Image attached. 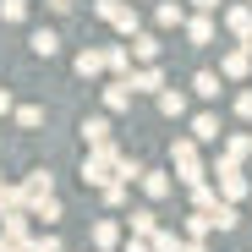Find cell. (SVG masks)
<instances>
[{"mask_svg": "<svg viewBox=\"0 0 252 252\" xmlns=\"http://www.w3.org/2000/svg\"><path fill=\"white\" fill-rule=\"evenodd\" d=\"M170 164H176V181H181V187H192V181L208 176V170H203V159H197V143H192V137H176V143H170Z\"/></svg>", "mask_w": 252, "mask_h": 252, "instance_id": "obj_1", "label": "cell"}, {"mask_svg": "<svg viewBox=\"0 0 252 252\" xmlns=\"http://www.w3.org/2000/svg\"><path fill=\"white\" fill-rule=\"evenodd\" d=\"M214 192H220L225 203H241V197L252 192V181L241 176V164H236V159H225V154H220V164H214Z\"/></svg>", "mask_w": 252, "mask_h": 252, "instance_id": "obj_2", "label": "cell"}, {"mask_svg": "<svg viewBox=\"0 0 252 252\" xmlns=\"http://www.w3.org/2000/svg\"><path fill=\"white\" fill-rule=\"evenodd\" d=\"M110 164H115V143H88V159H82V181L88 187H104L110 181Z\"/></svg>", "mask_w": 252, "mask_h": 252, "instance_id": "obj_3", "label": "cell"}, {"mask_svg": "<svg viewBox=\"0 0 252 252\" xmlns=\"http://www.w3.org/2000/svg\"><path fill=\"white\" fill-rule=\"evenodd\" d=\"M181 28H187V38L203 50V44H214L220 38V28H214V11H197V17H181Z\"/></svg>", "mask_w": 252, "mask_h": 252, "instance_id": "obj_4", "label": "cell"}, {"mask_svg": "<svg viewBox=\"0 0 252 252\" xmlns=\"http://www.w3.org/2000/svg\"><path fill=\"white\" fill-rule=\"evenodd\" d=\"M88 241H94L99 252H110V247H121V220H115V214H104V220H94V230H88Z\"/></svg>", "mask_w": 252, "mask_h": 252, "instance_id": "obj_5", "label": "cell"}, {"mask_svg": "<svg viewBox=\"0 0 252 252\" xmlns=\"http://www.w3.org/2000/svg\"><path fill=\"white\" fill-rule=\"evenodd\" d=\"M126 82H132V94H159V88H164V71L148 61V66H137V71H126Z\"/></svg>", "mask_w": 252, "mask_h": 252, "instance_id": "obj_6", "label": "cell"}, {"mask_svg": "<svg viewBox=\"0 0 252 252\" xmlns=\"http://www.w3.org/2000/svg\"><path fill=\"white\" fill-rule=\"evenodd\" d=\"M247 71H252V55H247V50H241V44H236V50H225V55H220V77H230V82H241V77H247Z\"/></svg>", "mask_w": 252, "mask_h": 252, "instance_id": "obj_7", "label": "cell"}, {"mask_svg": "<svg viewBox=\"0 0 252 252\" xmlns=\"http://www.w3.org/2000/svg\"><path fill=\"white\" fill-rule=\"evenodd\" d=\"M126 38H132V50H126V55L143 61V66H148V61H159V50H164L159 38H154V33H143V28H137V33H126Z\"/></svg>", "mask_w": 252, "mask_h": 252, "instance_id": "obj_8", "label": "cell"}, {"mask_svg": "<svg viewBox=\"0 0 252 252\" xmlns=\"http://www.w3.org/2000/svg\"><path fill=\"white\" fill-rule=\"evenodd\" d=\"M225 132H220V115L214 110H203V115H192V143H220Z\"/></svg>", "mask_w": 252, "mask_h": 252, "instance_id": "obj_9", "label": "cell"}, {"mask_svg": "<svg viewBox=\"0 0 252 252\" xmlns=\"http://www.w3.org/2000/svg\"><path fill=\"white\" fill-rule=\"evenodd\" d=\"M50 192H55V176H50V170H33V176L22 181V208H28L33 197H50Z\"/></svg>", "mask_w": 252, "mask_h": 252, "instance_id": "obj_10", "label": "cell"}, {"mask_svg": "<svg viewBox=\"0 0 252 252\" xmlns=\"http://www.w3.org/2000/svg\"><path fill=\"white\" fill-rule=\"evenodd\" d=\"M132 99H137V94H132V82H126V77H115L110 88H104V110H132Z\"/></svg>", "mask_w": 252, "mask_h": 252, "instance_id": "obj_11", "label": "cell"}, {"mask_svg": "<svg viewBox=\"0 0 252 252\" xmlns=\"http://www.w3.org/2000/svg\"><path fill=\"white\" fill-rule=\"evenodd\" d=\"M137 181H143V192H148L154 203H159V197H170V192H176V181H170V176H164V170H143Z\"/></svg>", "mask_w": 252, "mask_h": 252, "instance_id": "obj_12", "label": "cell"}, {"mask_svg": "<svg viewBox=\"0 0 252 252\" xmlns=\"http://www.w3.org/2000/svg\"><path fill=\"white\" fill-rule=\"evenodd\" d=\"M208 220H214V230H220V236H225V230H236V225H241V214H236V203H225V197H220V203H214V208H208Z\"/></svg>", "mask_w": 252, "mask_h": 252, "instance_id": "obj_13", "label": "cell"}, {"mask_svg": "<svg viewBox=\"0 0 252 252\" xmlns=\"http://www.w3.org/2000/svg\"><path fill=\"white\" fill-rule=\"evenodd\" d=\"M154 99H159V110L170 115V121H181V115H187V94H181V88H159Z\"/></svg>", "mask_w": 252, "mask_h": 252, "instance_id": "obj_14", "label": "cell"}, {"mask_svg": "<svg viewBox=\"0 0 252 252\" xmlns=\"http://www.w3.org/2000/svg\"><path fill=\"white\" fill-rule=\"evenodd\" d=\"M225 28H230L236 38H247V33H252V6H247V0H241V6H230V11H225Z\"/></svg>", "mask_w": 252, "mask_h": 252, "instance_id": "obj_15", "label": "cell"}, {"mask_svg": "<svg viewBox=\"0 0 252 252\" xmlns=\"http://www.w3.org/2000/svg\"><path fill=\"white\" fill-rule=\"evenodd\" d=\"M28 50H33V55H44V61H50V55L61 50V38H55L50 28H33V33H28Z\"/></svg>", "mask_w": 252, "mask_h": 252, "instance_id": "obj_16", "label": "cell"}, {"mask_svg": "<svg viewBox=\"0 0 252 252\" xmlns=\"http://www.w3.org/2000/svg\"><path fill=\"white\" fill-rule=\"evenodd\" d=\"M192 94H197L203 104H214V99H220V71H197V77H192Z\"/></svg>", "mask_w": 252, "mask_h": 252, "instance_id": "obj_17", "label": "cell"}, {"mask_svg": "<svg viewBox=\"0 0 252 252\" xmlns=\"http://www.w3.org/2000/svg\"><path fill=\"white\" fill-rule=\"evenodd\" d=\"M28 214H33V220H44V225H55V220H61V197H55V192H50V197H33V203H28Z\"/></svg>", "mask_w": 252, "mask_h": 252, "instance_id": "obj_18", "label": "cell"}, {"mask_svg": "<svg viewBox=\"0 0 252 252\" xmlns=\"http://www.w3.org/2000/svg\"><path fill=\"white\" fill-rule=\"evenodd\" d=\"M99 71H104V50H94V44L77 50V77H99Z\"/></svg>", "mask_w": 252, "mask_h": 252, "instance_id": "obj_19", "label": "cell"}, {"mask_svg": "<svg viewBox=\"0 0 252 252\" xmlns=\"http://www.w3.org/2000/svg\"><path fill=\"white\" fill-rule=\"evenodd\" d=\"M143 241H148V252H176V247H181V236H176V230H164V225H154Z\"/></svg>", "mask_w": 252, "mask_h": 252, "instance_id": "obj_20", "label": "cell"}, {"mask_svg": "<svg viewBox=\"0 0 252 252\" xmlns=\"http://www.w3.org/2000/svg\"><path fill=\"white\" fill-rule=\"evenodd\" d=\"M104 71H115V77L132 71V55H126V44H104Z\"/></svg>", "mask_w": 252, "mask_h": 252, "instance_id": "obj_21", "label": "cell"}, {"mask_svg": "<svg viewBox=\"0 0 252 252\" xmlns=\"http://www.w3.org/2000/svg\"><path fill=\"white\" fill-rule=\"evenodd\" d=\"M187 236H197V241L214 236V220H208V208H192V214H187Z\"/></svg>", "mask_w": 252, "mask_h": 252, "instance_id": "obj_22", "label": "cell"}, {"mask_svg": "<svg viewBox=\"0 0 252 252\" xmlns=\"http://www.w3.org/2000/svg\"><path fill=\"white\" fill-rule=\"evenodd\" d=\"M187 192H192V208H214V203H220V192H214V181H208V176H203V181H192Z\"/></svg>", "mask_w": 252, "mask_h": 252, "instance_id": "obj_23", "label": "cell"}, {"mask_svg": "<svg viewBox=\"0 0 252 252\" xmlns=\"http://www.w3.org/2000/svg\"><path fill=\"white\" fill-rule=\"evenodd\" d=\"M126 192H132V181H104V208H126Z\"/></svg>", "mask_w": 252, "mask_h": 252, "instance_id": "obj_24", "label": "cell"}, {"mask_svg": "<svg viewBox=\"0 0 252 252\" xmlns=\"http://www.w3.org/2000/svg\"><path fill=\"white\" fill-rule=\"evenodd\" d=\"M247 154H252V137H247V132H230V137H225V159H236V164H241Z\"/></svg>", "mask_w": 252, "mask_h": 252, "instance_id": "obj_25", "label": "cell"}, {"mask_svg": "<svg viewBox=\"0 0 252 252\" xmlns=\"http://www.w3.org/2000/svg\"><path fill=\"white\" fill-rule=\"evenodd\" d=\"M110 28H115V33H137V6H126V0H121V11L110 17Z\"/></svg>", "mask_w": 252, "mask_h": 252, "instance_id": "obj_26", "label": "cell"}, {"mask_svg": "<svg viewBox=\"0 0 252 252\" xmlns=\"http://www.w3.org/2000/svg\"><path fill=\"white\" fill-rule=\"evenodd\" d=\"M82 137H88V143H104V137H110V121H104V115H88V121H82Z\"/></svg>", "mask_w": 252, "mask_h": 252, "instance_id": "obj_27", "label": "cell"}, {"mask_svg": "<svg viewBox=\"0 0 252 252\" xmlns=\"http://www.w3.org/2000/svg\"><path fill=\"white\" fill-rule=\"evenodd\" d=\"M181 17H187V11L176 6V0H164V6L154 11V22H159V28H181Z\"/></svg>", "mask_w": 252, "mask_h": 252, "instance_id": "obj_28", "label": "cell"}, {"mask_svg": "<svg viewBox=\"0 0 252 252\" xmlns=\"http://www.w3.org/2000/svg\"><path fill=\"white\" fill-rule=\"evenodd\" d=\"M159 225V214H154V208H132V236H148Z\"/></svg>", "mask_w": 252, "mask_h": 252, "instance_id": "obj_29", "label": "cell"}, {"mask_svg": "<svg viewBox=\"0 0 252 252\" xmlns=\"http://www.w3.org/2000/svg\"><path fill=\"white\" fill-rule=\"evenodd\" d=\"M0 22H28V0H0Z\"/></svg>", "mask_w": 252, "mask_h": 252, "instance_id": "obj_30", "label": "cell"}, {"mask_svg": "<svg viewBox=\"0 0 252 252\" xmlns=\"http://www.w3.org/2000/svg\"><path fill=\"white\" fill-rule=\"evenodd\" d=\"M17 126H28V132L44 126V110H38V104H22V110H17Z\"/></svg>", "mask_w": 252, "mask_h": 252, "instance_id": "obj_31", "label": "cell"}, {"mask_svg": "<svg viewBox=\"0 0 252 252\" xmlns=\"http://www.w3.org/2000/svg\"><path fill=\"white\" fill-rule=\"evenodd\" d=\"M28 252H61V236L55 230H44V236H33V247Z\"/></svg>", "mask_w": 252, "mask_h": 252, "instance_id": "obj_32", "label": "cell"}, {"mask_svg": "<svg viewBox=\"0 0 252 252\" xmlns=\"http://www.w3.org/2000/svg\"><path fill=\"white\" fill-rule=\"evenodd\" d=\"M236 115H241V121H252V88H241V94H236Z\"/></svg>", "mask_w": 252, "mask_h": 252, "instance_id": "obj_33", "label": "cell"}, {"mask_svg": "<svg viewBox=\"0 0 252 252\" xmlns=\"http://www.w3.org/2000/svg\"><path fill=\"white\" fill-rule=\"evenodd\" d=\"M44 6H50L55 17H66V11H77V0H44Z\"/></svg>", "mask_w": 252, "mask_h": 252, "instance_id": "obj_34", "label": "cell"}, {"mask_svg": "<svg viewBox=\"0 0 252 252\" xmlns=\"http://www.w3.org/2000/svg\"><path fill=\"white\" fill-rule=\"evenodd\" d=\"M176 252H208V247H203V241H197V236H187V241H181V247H176Z\"/></svg>", "mask_w": 252, "mask_h": 252, "instance_id": "obj_35", "label": "cell"}, {"mask_svg": "<svg viewBox=\"0 0 252 252\" xmlns=\"http://www.w3.org/2000/svg\"><path fill=\"white\" fill-rule=\"evenodd\" d=\"M121 252H148V241H143V236H132V241H126Z\"/></svg>", "mask_w": 252, "mask_h": 252, "instance_id": "obj_36", "label": "cell"}, {"mask_svg": "<svg viewBox=\"0 0 252 252\" xmlns=\"http://www.w3.org/2000/svg\"><path fill=\"white\" fill-rule=\"evenodd\" d=\"M192 11H220V0H192Z\"/></svg>", "mask_w": 252, "mask_h": 252, "instance_id": "obj_37", "label": "cell"}, {"mask_svg": "<svg viewBox=\"0 0 252 252\" xmlns=\"http://www.w3.org/2000/svg\"><path fill=\"white\" fill-rule=\"evenodd\" d=\"M11 110H17V104H11V94H6V88H0V115H11Z\"/></svg>", "mask_w": 252, "mask_h": 252, "instance_id": "obj_38", "label": "cell"}, {"mask_svg": "<svg viewBox=\"0 0 252 252\" xmlns=\"http://www.w3.org/2000/svg\"><path fill=\"white\" fill-rule=\"evenodd\" d=\"M0 252H17V247H11V241H6V236H0Z\"/></svg>", "mask_w": 252, "mask_h": 252, "instance_id": "obj_39", "label": "cell"}, {"mask_svg": "<svg viewBox=\"0 0 252 252\" xmlns=\"http://www.w3.org/2000/svg\"><path fill=\"white\" fill-rule=\"evenodd\" d=\"M247 6H252V0H247Z\"/></svg>", "mask_w": 252, "mask_h": 252, "instance_id": "obj_40", "label": "cell"}]
</instances>
